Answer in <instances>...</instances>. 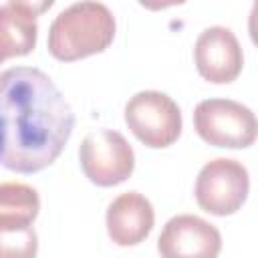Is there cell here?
Listing matches in <instances>:
<instances>
[{
  "mask_svg": "<svg viewBox=\"0 0 258 258\" xmlns=\"http://www.w3.org/2000/svg\"><path fill=\"white\" fill-rule=\"evenodd\" d=\"M0 85L2 165L16 173H36L64 149L75 113L52 79L38 69H6Z\"/></svg>",
  "mask_w": 258,
  "mask_h": 258,
  "instance_id": "obj_1",
  "label": "cell"
},
{
  "mask_svg": "<svg viewBox=\"0 0 258 258\" xmlns=\"http://www.w3.org/2000/svg\"><path fill=\"white\" fill-rule=\"evenodd\" d=\"M115 36V16L103 2H75L48 28V52L64 62L103 52Z\"/></svg>",
  "mask_w": 258,
  "mask_h": 258,
  "instance_id": "obj_2",
  "label": "cell"
},
{
  "mask_svg": "<svg viewBox=\"0 0 258 258\" xmlns=\"http://www.w3.org/2000/svg\"><path fill=\"white\" fill-rule=\"evenodd\" d=\"M196 133L214 147L244 149L258 137V119L246 105L232 99H206L194 111Z\"/></svg>",
  "mask_w": 258,
  "mask_h": 258,
  "instance_id": "obj_3",
  "label": "cell"
},
{
  "mask_svg": "<svg viewBox=\"0 0 258 258\" xmlns=\"http://www.w3.org/2000/svg\"><path fill=\"white\" fill-rule=\"evenodd\" d=\"M125 123L141 143L161 149L177 141L181 133V111L161 91H139L125 105Z\"/></svg>",
  "mask_w": 258,
  "mask_h": 258,
  "instance_id": "obj_4",
  "label": "cell"
},
{
  "mask_svg": "<svg viewBox=\"0 0 258 258\" xmlns=\"http://www.w3.org/2000/svg\"><path fill=\"white\" fill-rule=\"evenodd\" d=\"M250 175L244 163L228 157L208 161L196 177V202L212 216H230L248 198Z\"/></svg>",
  "mask_w": 258,
  "mask_h": 258,
  "instance_id": "obj_5",
  "label": "cell"
},
{
  "mask_svg": "<svg viewBox=\"0 0 258 258\" xmlns=\"http://www.w3.org/2000/svg\"><path fill=\"white\" fill-rule=\"evenodd\" d=\"M83 173L101 187L123 183L135 167V153L129 141L115 129H95L85 135L79 149Z\"/></svg>",
  "mask_w": 258,
  "mask_h": 258,
  "instance_id": "obj_6",
  "label": "cell"
},
{
  "mask_svg": "<svg viewBox=\"0 0 258 258\" xmlns=\"http://www.w3.org/2000/svg\"><path fill=\"white\" fill-rule=\"evenodd\" d=\"M157 250L161 258H218L222 236L218 228L194 214H179L163 226Z\"/></svg>",
  "mask_w": 258,
  "mask_h": 258,
  "instance_id": "obj_7",
  "label": "cell"
},
{
  "mask_svg": "<svg viewBox=\"0 0 258 258\" xmlns=\"http://www.w3.org/2000/svg\"><path fill=\"white\" fill-rule=\"evenodd\" d=\"M194 60L198 73L216 85L236 81L244 67L242 46L226 26H210L200 32L194 46Z\"/></svg>",
  "mask_w": 258,
  "mask_h": 258,
  "instance_id": "obj_8",
  "label": "cell"
},
{
  "mask_svg": "<svg viewBox=\"0 0 258 258\" xmlns=\"http://www.w3.org/2000/svg\"><path fill=\"white\" fill-rule=\"evenodd\" d=\"M107 232L117 246L141 244L155 222L151 202L139 191H125L117 196L107 208Z\"/></svg>",
  "mask_w": 258,
  "mask_h": 258,
  "instance_id": "obj_9",
  "label": "cell"
},
{
  "mask_svg": "<svg viewBox=\"0 0 258 258\" xmlns=\"http://www.w3.org/2000/svg\"><path fill=\"white\" fill-rule=\"evenodd\" d=\"M50 4H34V2H4L0 8V44H2V60L12 56L28 54L36 44V14Z\"/></svg>",
  "mask_w": 258,
  "mask_h": 258,
  "instance_id": "obj_10",
  "label": "cell"
},
{
  "mask_svg": "<svg viewBox=\"0 0 258 258\" xmlns=\"http://www.w3.org/2000/svg\"><path fill=\"white\" fill-rule=\"evenodd\" d=\"M40 200L34 187L18 181L0 185V230L28 228L38 216Z\"/></svg>",
  "mask_w": 258,
  "mask_h": 258,
  "instance_id": "obj_11",
  "label": "cell"
},
{
  "mask_svg": "<svg viewBox=\"0 0 258 258\" xmlns=\"http://www.w3.org/2000/svg\"><path fill=\"white\" fill-rule=\"evenodd\" d=\"M0 258H34L38 248V238L32 226L0 230Z\"/></svg>",
  "mask_w": 258,
  "mask_h": 258,
  "instance_id": "obj_12",
  "label": "cell"
},
{
  "mask_svg": "<svg viewBox=\"0 0 258 258\" xmlns=\"http://www.w3.org/2000/svg\"><path fill=\"white\" fill-rule=\"evenodd\" d=\"M248 32H250L252 42L258 46V0L252 4L250 16H248Z\"/></svg>",
  "mask_w": 258,
  "mask_h": 258,
  "instance_id": "obj_13",
  "label": "cell"
}]
</instances>
